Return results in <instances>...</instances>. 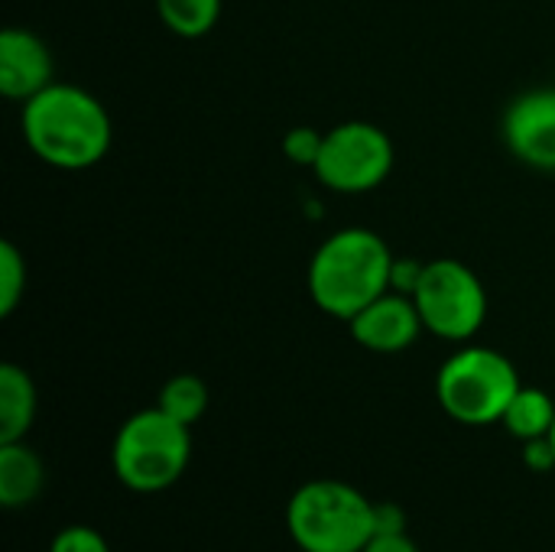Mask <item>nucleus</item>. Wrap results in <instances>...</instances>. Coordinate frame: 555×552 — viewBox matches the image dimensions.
Masks as SVG:
<instances>
[{"label":"nucleus","instance_id":"f257e3e1","mask_svg":"<svg viewBox=\"0 0 555 552\" xmlns=\"http://www.w3.org/2000/svg\"><path fill=\"white\" fill-rule=\"evenodd\" d=\"M20 130L26 146L52 169L81 172L111 153L114 124L107 107L85 88L52 81L23 101Z\"/></svg>","mask_w":555,"mask_h":552},{"label":"nucleus","instance_id":"f03ea898","mask_svg":"<svg viewBox=\"0 0 555 552\" xmlns=\"http://www.w3.org/2000/svg\"><path fill=\"white\" fill-rule=\"evenodd\" d=\"M393 251L371 228H341L328 234L309 260V296L312 303L341 322H351L364 306L390 290Z\"/></svg>","mask_w":555,"mask_h":552},{"label":"nucleus","instance_id":"7ed1b4c3","mask_svg":"<svg viewBox=\"0 0 555 552\" xmlns=\"http://www.w3.org/2000/svg\"><path fill=\"white\" fill-rule=\"evenodd\" d=\"M192 426H182L159 407L127 416L111 446L114 478L133 495H163L192 462Z\"/></svg>","mask_w":555,"mask_h":552},{"label":"nucleus","instance_id":"20e7f679","mask_svg":"<svg viewBox=\"0 0 555 552\" xmlns=\"http://www.w3.org/2000/svg\"><path fill=\"white\" fill-rule=\"evenodd\" d=\"M286 530L302 552H364L374 540V501L348 482L315 478L293 491Z\"/></svg>","mask_w":555,"mask_h":552},{"label":"nucleus","instance_id":"39448f33","mask_svg":"<svg viewBox=\"0 0 555 552\" xmlns=\"http://www.w3.org/2000/svg\"><path fill=\"white\" fill-rule=\"evenodd\" d=\"M524 387L514 361L485 345H465L436 374L442 413L462 426H494L504 420L514 394Z\"/></svg>","mask_w":555,"mask_h":552},{"label":"nucleus","instance_id":"423d86ee","mask_svg":"<svg viewBox=\"0 0 555 552\" xmlns=\"http://www.w3.org/2000/svg\"><path fill=\"white\" fill-rule=\"evenodd\" d=\"M413 303L426 332L442 342H472L488 319V290L481 277L455 257H439L423 267Z\"/></svg>","mask_w":555,"mask_h":552},{"label":"nucleus","instance_id":"0eeeda50","mask_svg":"<svg viewBox=\"0 0 555 552\" xmlns=\"http://www.w3.org/2000/svg\"><path fill=\"white\" fill-rule=\"evenodd\" d=\"M393 140L384 127L371 120H345L322 137L315 159V176L322 185L341 195L374 192L393 172Z\"/></svg>","mask_w":555,"mask_h":552},{"label":"nucleus","instance_id":"6e6552de","mask_svg":"<svg viewBox=\"0 0 555 552\" xmlns=\"http://www.w3.org/2000/svg\"><path fill=\"white\" fill-rule=\"evenodd\" d=\"M504 143L524 166L555 172V88H530L507 104Z\"/></svg>","mask_w":555,"mask_h":552},{"label":"nucleus","instance_id":"1a4fd4ad","mask_svg":"<svg viewBox=\"0 0 555 552\" xmlns=\"http://www.w3.org/2000/svg\"><path fill=\"white\" fill-rule=\"evenodd\" d=\"M348 329H351V338L374 355H400L413 348L420 335L426 332L413 296L397 293V290H387L371 306H364L348 322Z\"/></svg>","mask_w":555,"mask_h":552},{"label":"nucleus","instance_id":"9d476101","mask_svg":"<svg viewBox=\"0 0 555 552\" xmlns=\"http://www.w3.org/2000/svg\"><path fill=\"white\" fill-rule=\"evenodd\" d=\"M55 81V59L42 36L23 26L0 33V91L10 101H29Z\"/></svg>","mask_w":555,"mask_h":552},{"label":"nucleus","instance_id":"9b49d317","mask_svg":"<svg viewBox=\"0 0 555 552\" xmlns=\"http://www.w3.org/2000/svg\"><path fill=\"white\" fill-rule=\"evenodd\" d=\"M46 485V465L33 446L0 442V504L7 511L29 508Z\"/></svg>","mask_w":555,"mask_h":552},{"label":"nucleus","instance_id":"f8f14e48","mask_svg":"<svg viewBox=\"0 0 555 552\" xmlns=\"http://www.w3.org/2000/svg\"><path fill=\"white\" fill-rule=\"evenodd\" d=\"M39 394L26 368L0 364V442H23L36 423Z\"/></svg>","mask_w":555,"mask_h":552},{"label":"nucleus","instance_id":"ddd939ff","mask_svg":"<svg viewBox=\"0 0 555 552\" xmlns=\"http://www.w3.org/2000/svg\"><path fill=\"white\" fill-rule=\"evenodd\" d=\"M555 423V400L540 390V387H520L501 420V426L517 439V442H530V439H543L553 433Z\"/></svg>","mask_w":555,"mask_h":552},{"label":"nucleus","instance_id":"4468645a","mask_svg":"<svg viewBox=\"0 0 555 552\" xmlns=\"http://www.w3.org/2000/svg\"><path fill=\"white\" fill-rule=\"evenodd\" d=\"M156 13L172 36L202 39L221 20V0H156Z\"/></svg>","mask_w":555,"mask_h":552},{"label":"nucleus","instance_id":"2eb2a0df","mask_svg":"<svg viewBox=\"0 0 555 552\" xmlns=\"http://www.w3.org/2000/svg\"><path fill=\"white\" fill-rule=\"evenodd\" d=\"M211 394L208 384L198 374H176L163 384L156 407L163 413H169L172 420H179L182 426H195L205 413H208Z\"/></svg>","mask_w":555,"mask_h":552},{"label":"nucleus","instance_id":"dca6fc26","mask_svg":"<svg viewBox=\"0 0 555 552\" xmlns=\"http://www.w3.org/2000/svg\"><path fill=\"white\" fill-rule=\"evenodd\" d=\"M26 293V257L13 241H0V319L13 316Z\"/></svg>","mask_w":555,"mask_h":552},{"label":"nucleus","instance_id":"f3484780","mask_svg":"<svg viewBox=\"0 0 555 552\" xmlns=\"http://www.w3.org/2000/svg\"><path fill=\"white\" fill-rule=\"evenodd\" d=\"M49 552H111V547L101 530H94L88 524H72L52 537Z\"/></svg>","mask_w":555,"mask_h":552},{"label":"nucleus","instance_id":"a211bd4d","mask_svg":"<svg viewBox=\"0 0 555 552\" xmlns=\"http://www.w3.org/2000/svg\"><path fill=\"white\" fill-rule=\"evenodd\" d=\"M322 137L319 130L312 127H293L286 137H283V153L296 163V166H315L319 159V150H322Z\"/></svg>","mask_w":555,"mask_h":552},{"label":"nucleus","instance_id":"6ab92c4d","mask_svg":"<svg viewBox=\"0 0 555 552\" xmlns=\"http://www.w3.org/2000/svg\"><path fill=\"white\" fill-rule=\"evenodd\" d=\"M406 534V511L400 504H374V537H393Z\"/></svg>","mask_w":555,"mask_h":552},{"label":"nucleus","instance_id":"aec40b11","mask_svg":"<svg viewBox=\"0 0 555 552\" xmlns=\"http://www.w3.org/2000/svg\"><path fill=\"white\" fill-rule=\"evenodd\" d=\"M524 446V465L537 475H546L555 468V449L550 442V436L543 439H530V442H520Z\"/></svg>","mask_w":555,"mask_h":552},{"label":"nucleus","instance_id":"412c9836","mask_svg":"<svg viewBox=\"0 0 555 552\" xmlns=\"http://www.w3.org/2000/svg\"><path fill=\"white\" fill-rule=\"evenodd\" d=\"M423 267H426V264H420V260L397 257V260H393V280H390V290L413 296V290H416V283H420V277H423Z\"/></svg>","mask_w":555,"mask_h":552},{"label":"nucleus","instance_id":"4be33fe9","mask_svg":"<svg viewBox=\"0 0 555 552\" xmlns=\"http://www.w3.org/2000/svg\"><path fill=\"white\" fill-rule=\"evenodd\" d=\"M364 552H420V547L406 534H393V537H374Z\"/></svg>","mask_w":555,"mask_h":552},{"label":"nucleus","instance_id":"5701e85b","mask_svg":"<svg viewBox=\"0 0 555 552\" xmlns=\"http://www.w3.org/2000/svg\"><path fill=\"white\" fill-rule=\"evenodd\" d=\"M550 442H553V449H555V423H553V433H550Z\"/></svg>","mask_w":555,"mask_h":552}]
</instances>
